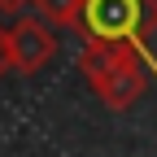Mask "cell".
Wrapping results in <instances>:
<instances>
[{
    "label": "cell",
    "instance_id": "1",
    "mask_svg": "<svg viewBox=\"0 0 157 157\" xmlns=\"http://www.w3.org/2000/svg\"><path fill=\"white\" fill-rule=\"evenodd\" d=\"M78 31L83 44H131L148 57V39L157 35V0H83Z\"/></svg>",
    "mask_w": 157,
    "mask_h": 157
},
{
    "label": "cell",
    "instance_id": "2",
    "mask_svg": "<svg viewBox=\"0 0 157 157\" xmlns=\"http://www.w3.org/2000/svg\"><path fill=\"white\" fill-rule=\"evenodd\" d=\"M78 70L92 83V92L101 96V105L122 113L140 101L144 92V70H140V52L131 44H83L78 52Z\"/></svg>",
    "mask_w": 157,
    "mask_h": 157
},
{
    "label": "cell",
    "instance_id": "3",
    "mask_svg": "<svg viewBox=\"0 0 157 157\" xmlns=\"http://www.w3.org/2000/svg\"><path fill=\"white\" fill-rule=\"evenodd\" d=\"M9 48H13V74H39L57 57V35L44 17H17L9 26Z\"/></svg>",
    "mask_w": 157,
    "mask_h": 157
},
{
    "label": "cell",
    "instance_id": "4",
    "mask_svg": "<svg viewBox=\"0 0 157 157\" xmlns=\"http://www.w3.org/2000/svg\"><path fill=\"white\" fill-rule=\"evenodd\" d=\"M31 5L48 26H78V17H83V0H31Z\"/></svg>",
    "mask_w": 157,
    "mask_h": 157
},
{
    "label": "cell",
    "instance_id": "5",
    "mask_svg": "<svg viewBox=\"0 0 157 157\" xmlns=\"http://www.w3.org/2000/svg\"><path fill=\"white\" fill-rule=\"evenodd\" d=\"M13 70V48H9V26H0V78Z\"/></svg>",
    "mask_w": 157,
    "mask_h": 157
},
{
    "label": "cell",
    "instance_id": "6",
    "mask_svg": "<svg viewBox=\"0 0 157 157\" xmlns=\"http://www.w3.org/2000/svg\"><path fill=\"white\" fill-rule=\"evenodd\" d=\"M31 0H0V13H17V9H26Z\"/></svg>",
    "mask_w": 157,
    "mask_h": 157
}]
</instances>
